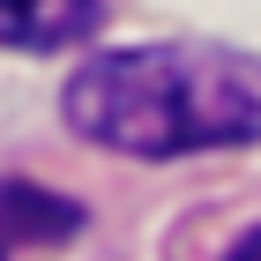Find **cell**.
<instances>
[{
    "instance_id": "cell-1",
    "label": "cell",
    "mask_w": 261,
    "mask_h": 261,
    "mask_svg": "<svg viewBox=\"0 0 261 261\" xmlns=\"http://www.w3.org/2000/svg\"><path fill=\"white\" fill-rule=\"evenodd\" d=\"M82 142L120 157H194L261 142V60L231 45H127L82 60L60 90Z\"/></svg>"
},
{
    "instance_id": "cell-2",
    "label": "cell",
    "mask_w": 261,
    "mask_h": 261,
    "mask_svg": "<svg viewBox=\"0 0 261 261\" xmlns=\"http://www.w3.org/2000/svg\"><path fill=\"white\" fill-rule=\"evenodd\" d=\"M82 231V201L53 194L38 179H15L0 172V261H15L22 246H60Z\"/></svg>"
},
{
    "instance_id": "cell-3",
    "label": "cell",
    "mask_w": 261,
    "mask_h": 261,
    "mask_svg": "<svg viewBox=\"0 0 261 261\" xmlns=\"http://www.w3.org/2000/svg\"><path fill=\"white\" fill-rule=\"evenodd\" d=\"M105 22V0H0V45L67 53Z\"/></svg>"
},
{
    "instance_id": "cell-4",
    "label": "cell",
    "mask_w": 261,
    "mask_h": 261,
    "mask_svg": "<svg viewBox=\"0 0 261 261\" xmlns=\"http://www.w3.org/2000/svg\"><path fill=\"white\" fill-rule=\"evenodd\" d=\"M224 261H261V231H246V239L231 246V254H224Z\"/></svg>"
}]
</instances>
